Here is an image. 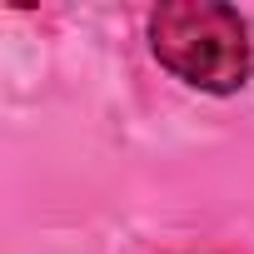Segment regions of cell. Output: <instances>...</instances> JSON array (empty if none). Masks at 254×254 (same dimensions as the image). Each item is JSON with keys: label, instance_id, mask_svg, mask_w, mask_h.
<instances>
[{"label": "cell", "instance_id": "cell-1", "mask_svg": "<svg viewBox=\"0 0 254 254\" xmlns=\"http://www.w3.org/2000/svg\"><path fill=\"white\" fill-rule=\"evenodd\" d=\"M150 50L175 80L204 95H234L254 75L249 25L239 20L234 5H219V0H170V5H160L150 15Z\"/></svg>", "mask_w": 254, "mask_h": 254}]
</instances>
